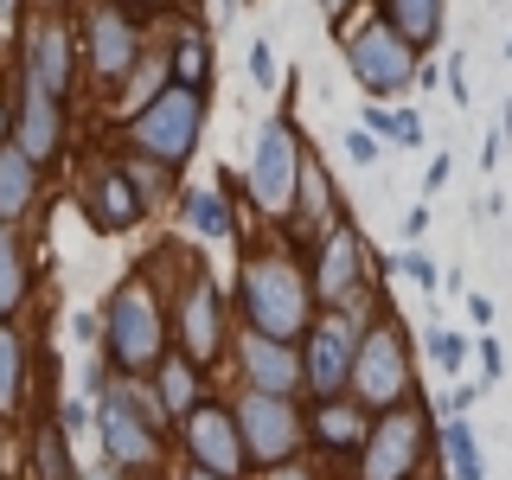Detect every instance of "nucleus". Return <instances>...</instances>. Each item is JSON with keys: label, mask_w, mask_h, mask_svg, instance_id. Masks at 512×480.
Masks as SVG:
<instances>
[{"label": "nucleus", "mask_w": 512, "mask_h": 480, "mask_svg": "<svg viewBox=\"0 0 512 480\" xmlns=\"http://www.w3.org/2000/svg\"><path fill=\"white\" fill-rule=\"evenodd\" d=\"M429 224H436V212H429V199H416L404 218H397V237H404V244H423L429 237Z\"/></svg>", "instance_id": "obj_40"}, {"label": "nucleus", "mask_w": 512, "mask_h": 480, "mask_svg": "<svg viewBox=\"0 0 512 480\" xmlns=\"http://www.w3.org/2000/svg\"><path fill=\"white\" fill-rule=\"evenodd\" d=\"M7 7H13V0H0V13H7Z\"/></svg>", "instance_id": "obj_54"}, {"label": "nucleus", "mask_w": 512, "mask_h": 480, "mask_svg": "<svg viewBox=\"0 0 512 480\" xmlns=\"http://www.w3.org/2000/svg\"><path fill=\"white\" fill-rule=\"evenodd\" d=\"M423 359H429V372L455 378V372H468L474 340H468V333H455V327H423Z\"/></svg>", "instance_id": "obj_29"}, {"label": "nucleus", "mask_w": 512, "mask_h": 480, "mask_svg": "<svg viewBox=\"0 0 512 480\" xmlns=\"http://www.w3.org/2000/svg\"><path fill=\"white\" fill-rule=\"evenodd\" d=\"M340 212H346L340 180L327 173V160H320L314 141H308V148H301V173H295V199H288V218L276 224V231L288 237V244H314V237L327 231Z\"/></svg>", "instance_id": "obj_15"}, {"label": "nucleus", "mask_w": 512, "mask_h": 480, "mask_svg": "<svg viewBox=\"0 0 512 480\" xmlns=\"http://www.w3.org/2000/svg\"><path fill=\"white\" fill-rule=\"evenodd\" d=\"M231 416H237V436H244L250 474L276 468V461H288V455H308V404H301V397H276V391L237 384Z\"/></svg>", "instance_id": "obj_11"}, {"label": "nucleus", "mask_w": 512, "mask_h": 480, "mask_svg": "<svg viewBox=\"0 0 512 480\" xmlns=\"http://www.w3.org/2000/svg\"><path fill=\"white\" fill-rule=\"evenodd\" d=\"M474 365H480V391H493V384H500L506 378V346L500 340H493V327H480V340H474Z\"/></svg>", "instance_id": "obj_34"}, {"label": "nucleus", "mask_w": 512, "mask_h": 480, "mask_svg": "<svg viewBox=\"0 0 512 480\" xmlns=\"http://www.w3.org/2000/svg\"><path fill=\"white\" fill-rule=\"evenodd\" d=\"M461 308H468L474 327H493L500 320V308H493V295H480V288H461Z\"/></svg>", "instance_id": "obj_43"}, {"label": "nucleus", "mask_w": 512, "mask_h": 480, "mask_svg": "<svg viewBox=\"0 0 512 480\" xmlns=\"http://www.w3.org/2000/svg\"><path fill=\"white\" fill-rule=\"evenodd\" d=\"M301 404H308V448L327 461V468H352L372 410H365L352 391H340V397H301Z\"/></svg>", "instance_id": "obj_17"}, {"label": "nucleus", "mask_w": 512, "mask_h": 480, "mask_svg": "<svg viewBox=\"0 0 512 480\" xmlns=\"http://www.w3.org/2000/svg\"><path fill=\"white\" fill-rule=\"evenodd\" d=\"M84 212L96 231H135L141 218H148V199H141V186L128 180V167L122 160H109V167H96L90 173V186H84Z\"/></svg>", "instance_id": "obj_20"}, {"label": "nucleus", "mask_w": 512, "mask_h": 480, "mask_svg": "<svg viewBox=\"0 0 512 480\" xmlns=\"http://www.w3.org/2000/svg\"><path fill=\"white\" fill-rule=\"evenodd\" d=\"M122 7H135V13H141V7H167V0H122Z\"/></svg>", "instance_id": "obj_50"}, {"label": "nucleus", "mask_w": 512, "mask_h": 480, "mask_svg": "<svg viewBox=\"0 0 512 480\" xmlns=\"http://www.w3.org/2000/svg\"><path fill=\"white\" fill-rule=\"evenodd\" d=\"M160 84H173V71H167V52H154V58L141 52V58H135V71H128L122 84H116V90H122V116H128V109H141V103H148V96H154Z\"/></svg>", "instance_id": "obj_31"}, {"label": "nucleus", "mask_w": 512, "mask_h": 480, "mask_svg": "<svg viewBox=\"0 0 512 480\" xmlns=\"http://www.w3.org/2000/svg\"><path fill=\"white\" fill-rule=\"evenodd\" d=\"M77 480H128L122 468H109V461H103V468H77Z\"/></svg>", "instance_id": "obj_47"}, {"label": "nucleus", "mask_w": 512, "mask_h": 480, "mask_svg": "<svg viewBox=\"0 0 512 480\" xmlns=\"http://www.w3.org/2000/svg\"><path fill=\"white\" fill-rule=\"evenodd\" d=\"M20 384H26V346H20V333L0 320V416L20 410Z\"/></svg>", "instance_id": "obj_30"}, {"label": "nucleus", "mask_w": 512, "mask_h": 480, "mask_svg": "<svg viewBox=\"0 0 512 480\" xmlns=\"http://www.w3.org/2000/svg\"><path fill=\"white\" fill-rule=\"evenodd\" d=\"M314 7L327 13V32H333V39H340V32L352 26V13H359V7H372V0H314Z\"/></svg>", "instance_id": "obj_41"}, {"label": "nucleus", "mask_w": 512, "mask_h": 480, "mask_svg": "<svg viewBox=\"0 0 512 480\" xmlns=\"http://www.w3.org/2000/svg\"><path fill=\"white\" fill-rule=\"evenodd\" d=\"M231 314L237 327L269 333V340H295L314 320V288H308V263H301V244H244V263H237V288H231Z\"/></svg>", "instance_id": "obj_1"}, {"label": "nucleus", "mask_w": 512, "mask_h": 480, "mask_svg": "<svg viewBox=\"0 0 512 480\" xmlns=\"http://www.w3.org/2000/svg\"><path fill=\"white\" fill-rule=\"evenodd\" d=\"M359 128H372V135L384 141V148H423V116L416 109H397V103H378V96H365L359 109Z\"/></svg>", "instance_id": "obj_27"}, {"label": "nucleus", "mask_w": 512, "mask_h": 480, "mask_svg": "<svg viewBox=\"0 0 512 480\" xmlns=\"http://www.w3.org/2000/svg\"><path fill=\"white\" fill-rule=\"evenodd\" d=\"M20 77L26 84H39V90H52L58 103L71 96V84H77V32L64 26V20H32L26 26V64H20Z\"/></svg>", "instance_id": "obj_18"}, {"label": "nucleus", "mask_w": 512, "mask_h": 480, "mask_svg": "<svg viewBox=\"0 0 512 480\" xmlns=\"http://www.w3.org/2000/svg\"><path fill=\"white\" fill-rule=\"evenodd\" d=\"M410 480H436V461H429V468H423V474H410Z\"/></svg>", "instance_id": "obj_52"}, {"label": "nucleus", "mask_w": 512, "mask_h": 480, "mask_svg": "<svg viewBox=\"0 0 512 480\" xmlns=\"http://www.w3.org/2000/svg\"><path fill=\"white\" fill-rule=\"evenodd\" d=\"M506 58H512V39H506Z\"/></svg>", "instance_id": "obj_55"}, {"label": "nucleus", "mask_w": 512, "mask_h": 480, "mask_svg": "<svg viewBox=\"0 0 512 480\" xmlns=\"http://www.w3.org/2000/svg\"><path fill=\"white\" fill-rule=\"evenodd\" d=\"M301 128H295V109H276V116L256 122L250 135V167L237 173L244 180V205L256 218L282 224L288 218V199H295V173H301Z\"/></svg>", "instance_id": "obj_10"}, {"label": "nucleus", "mask_w": 512, "mask_h": 480, "mask_svg": "<svg viewBox=\"0 0 512 480\" xmlns=\"http://www.w3.org/2000/svg\"><path fill=\"white\" fill-rule=\"evenodd\" d=\"M244 77L256 90H276L282 84V64H276V52H269V39H250V52H244Z\"/></svg>", "instance_id": "obj_35"}, {"label": "nucleus", "mask_w": 512, "mask_h": 480, "mask_svg": "<svg viewBox=\"0 0 512 480\" xmlns=\"http://www.w3.org/2000/svg\"><path fill=\"white\" fill-rule=\"evenodd\" d=\"M436 474L442 480H487V455L468 416H436Z\"/></svg>", "instance_id": "obj_23"}, {"label": "nucleus", "mask_w": 512, "mask_h": 480, "mask_svg": "<svg viewBox=\"0 0 512 480\" xmlns=\"http://www.w3.org/2000/svg\"><path fill=\"white\" fill-rule=\"evenodd\" d=\"M13 135V109H7V96H0V141Z\"/></svg>", "instance_id": "obj_49"}, {"label": "nucleus", "mask_w": 512, "mask_h": 480, "mask_svg": "<svg viewBox=\"0 0 512 480\" xmlns=\"http://www.w3.org/2000/svg\"><path fill=\"white\" fill-rule=\"evenodd\" d=\"M448 180H455V154H429V167H423V199H436Z\"/></svg>", "instance_id": "obj_42"}, {"label": "nucleus", "mask_w": 512, "mask_h": 480, "mask_svg": "<svg viewBox=\"0 0 512 480\" xmlns=\"http://www.w3.org/2000/svg\"><path fill=\"white\" fill-rule=\"evenodd\" d=\"M372 13H378L391 32H404V39H410L423 58L448 39V0H372Z\"/></svg>", "instance_id": "obj_22"}, {"label": "nucleus", "mask_w": 512, "mask_h": 480, "mask_svg": "<svg viewBox=\"0 0 512 480\" xmlns=\"http://www.w3.org/2000/svg\"><path fill=\"white\" fill-rule=\"evenodd\" d=\"M96 436H103V461L109 468H122L128 480L135 474H154L160 461H167V416H160L148 378H116L96 391V410H90Z\"/></svg>", "instance_id": "obj_3"}, {"label": "nucleus", "mask_w": 512, "mask_h": 480, "mask_svg": "<svg viewBox=\"0 0 512 480\" xmlns=\"http://www.w3.org/2000/svg\"><path fill=\"white\" fill-rule=\"evenodd\" d=\"M103 365L116 378H148L154 365H160V352L173 346V333H167V301H160V288H154V263H141L135 276H122L116 282V295H109V308H103Z\"/></svg>", "instance_id": "obj_4"}, {"label": "nucleus", "mask_w": 512, "mask_h": 480, "mask_svg": "<svg viewBox=\"0 0 512 480\" xmlns=\"http://www.w3.org/2000/svg\"><path fill=\"white\" fill-rule=\"evenodd\" d=\"M205 103H212V90L160 84L141 109H128V148L180 173L205 141Z\"/></svg>", "instance_id": "obj_7"}, {"label": "nucleus", "mask_w": 512, "mask_h": 480, "mask_svg": "<svg viewBox=\"0 0 512 480\" xmlns=\"http://www.w3.org/2000/svg\"><path fill=\"white\" fill-rule=\"evenodd\" d=\"M256 480H327V474H320L308 455H288V461H276V468H256Z\"/></svg>", "instance_id": "obj_39"}, {"label": "nucleus", "mask_w": 512, "mask_h": 480, "mask_svg": "<svg viewBox=\"0 0 512 480\" xmlns=\"http://www.w3.org/2000/svg\"><path fill=\"white\" fill-rule=\"evenodd\" d=\"M141 58V20L122 7V0H96L84 7V64L103 90H116Z\"/></svg>", "instance_id": "obj_14"}, {"label": "nucleus", "mask_w": 512, "mask_h": 480, "mask_svg": "<svg viewBox=\"0 0 512 480\" xmlns=\"http://www.w3.org/2000/svg\"><path fill=\"white\" fill-rule=\"evenodd\" d=\"M32 480H77L64 423H39V429H32Z\"/></svg>", "instance_id": "obj_28"}, {"label": "nucleus", "mask_w": 512, "mask_h": 480, "mask_svg": "<svg viewBox=\"0 0 512 480\" xmlns=\"http://www.w3.org/2000/svg\"><path fill=\"white\" fill-rule=\"evenodd\" d=\"M26 301V263H20V244H13V224H0V320Z\"/></svg>", "instance_id": "obj_32"}, {"label": "nucleus", "mask_w": 512, "mask_h": 480, "mask_svg": "<svg viewBox=\"0 0 512 480\" xmlns=\"http://www.w3.org/2000/svg\"><path fill=\"white\" fill-rule=\"evenodd\" d=\"M32 7H39V13H58V7H64V0H32Z\"/></svg>", "instance_id": "obj_51"}, {"label": "nucleus", "mask_w": 512, "mask_h": 480, "mask_svg": "<svg viewBox=\"0 0 512 480\" xmlns=\"http://www.w3.org/2000/svg\"><path fill=\"white\" fill-rule=\"evenodd\" d=\"M173 429H180L186 461H199V468H212V474H224V480H250V455H244V436H237L231 404L199 397V404H192Z\"/></svg>", "instance_id": "obj_13"}, {"label": "nucleus", "mask_w": 512, "mask_h": 480, "mask_svg": "<svg viewBox=\"0 0 512 480\" xmlns=\"http://www.w3.org/2000/svg\"><path fill=\"white\" fill-rule=\"evenodd\" d=\"M39 173L45 167H32L13 141H0V224H13V218L32 212V199H39Z\"/></svg>", "instance_id": "obj_26"}, {"label": "nucleus", "mask_w": 512, "mask_h": 480, "mask_svg": "<svg viewBox=\"0 0 512 480\" xmlns=\"http://www.w3.org/2000/svg\"><path fill=\"white\" fill-rule=\"evenodd\" d=\"M167 333H173V352H186V359L205 365V372L231 359L237 314H231V301H224V288H218V276L205 263H186L180 295H173V308H167Z\"/></svg>", "instance_id": "obj_8"}, {"label": "nucleus", "mask_w": 512, "mask_h": 480, "mask_svg": "<svg viewBox=\"0 0 512 480\" xmlns=\"http://www.w3.org/2000/svg\"><path fill=\"white\" fill-rule=\"evenodd\" d=\"M58 423H64V436H77V429L90 423V404H77V397H71V404L58 410Z\"/></svg>", "instance_id": "obj_45"}, {"label": "nucleus", "mask_w": 512, "mask_h": 480, "mask_svg": "<svg viewBox=\"0 0 512 480\" xmlns=\"http://www.w3.org/2000/svg\"><path fill=\"white\" fill-rule=\"evenodd\" d=\"M416 384H423V372H416V340H410L404 314L378 308L359 327V346H352V384H346V391L359 397L365 410H391V404H404Z\"/></svg>", "instance_id": "obj_6"}, {"label": "nucleus", "mask_w": 512, "mask_h": 480, "mask_svg": "<svg viewBox=\"0 0 512 480\" xmlns=\"http://www.w3.org/2000/svg\"><path fill=\"white\" fill-rule=\"evenodd\" d=\"M384 269H391V276H410V288H423V295H436V288H442V263L423 244H404Z\"/></svg>", "instance_id": "obj_33"}, {"label": "nucleus", "mask_w": 512, "mask_h": 480, "mask_svg": "<svg viewBox=\"0 0 512 480\" xmlns=\"http://www.w3.org/2000/svg\"><path fill=\"white\" fill-rule=\"evenodd\" d=\"M180 218H186L192 237H205V244H224V237H237V224H244L224 186H186L180 192Z\"/></svg>", "instance_id": "obj_24"}, {"label": "nucleus", "mask_w": 512, "mask_h": 480, "mask_svg": "<svg viewBox=\"0 0 512 480\" xmlns=\"http://www.w3.org/2000/svg\"><path fill=\"white\" fill-rule=\"evenodd\" d=\"M71 333L84 346H96V340H103V314H71Z\"/></svg>", "instance_id": "obj_44"}, {"label": "nucleus", "mask_w": 512, "mask_h": 480, "mask_svg": "<svg viewBox=\"0 0 512 480\" xmlns=\"http://www.w3.org/2000/svg\"><path fill=\"white\" fill-rule=\"evenodd\" d=\"M301 263H308L314 308H352L359 320L391 308V295H384V276H391V269L378 263L372 237H365V224L352 212H340L314 244H301Z\"/></svg>", "instance_id": "obj_2"}, {"label": "nucleus", "mask_w": 512, "mask_h": 480, "mask_svg": "<svg viewBox=\"0 0 512 480\" xmlns=\"http://www.w3.org/2000/svg\"><path fill=\"white\" fill-rule=\"evenodd\" d=\"M474 404H480V378H448V391H442V416H474Z\"/></svg>", "instance_id": "obj_37"}, {"label": "nucleus", "mask_w": 512, "mask_h": 480, "mask_svg": "<svg viewBox=\"0 0 512 480\" xmlns=\"http://www.w3.org/2000/svg\"><path fill=\"white\" fill-rule=\"evenodd\" d=\"M500 148H506L500 135H487V141H480V167H500Z\"/></svg>", "instance_id": "obj_46"}, {"label": "nucleus", "mask_w": 512, "mask_h": 480, "mask_svg": "<svg viewBox=\"0 0 512 480\" xmlns=\"http://www.w3.org/2000/svg\"><path fill=\"white\" fill-rule=\"evenodd\" d=\"M13 148H20L32 167H52L64 154V103L52 90L26 84V77H20V109H13Z\"/></svg>", "instance_id": "obj_19"}, {"label": "nucleus", "mask_w": 512, "mask_h": 480, "mask_svg": "<svg viewBox=\"0 0 512 480\" xmlns=\"http://www.w3.org/2000/svg\"><path fill=\"white\" fill-rule=\"evenodd\" d=\"M340 58H346V77L359 84V96H378V103L410 96L416 90V64H423V52H416L404 32L384 26L372 7L359 13V26L340 32Z\"/></svg>", "instance_id": "obj_9"}, {"label": "nucleus", "mask_w": 512, "mask_h": 480, "mask_svg": "<svg viewBox=\"0 0 512 480\" xmlns=\"http://www.w3.org/2000/svg\"><path fill=\"white\" fill-rule=\"evenodd\" d=\"M180 480H224V474H212V468H199V461H186V468H180Z\"/></svg>", "instance_id": "obj_48"}, {"label": "nucleus", "mask_w": 512, "mask_h": 480, "mask_svg": "<svg viewBox=\"0 0 512 480\" xmlns=\"http://www.w3.org/2000/svg\"><path fill=\"white\" fill-rule=\"evenodd\" d=\"M429 461H436V404H429V391L416 384L404 404L372 410L346 480H410V474H423Z\"/></svg>", "instance_id": "obj_5"}, {"label": "nucleus", "mask_w": 512, "mask_h": 480, "mask_svg": "<svg viewBox=\"0 0 512 480\" xmlns=\"http://www.w3.org/2000/svg\"><path fill=\"white\" fill-rule=\"evenodd\" d=\"M340 148H346L352 167H378V160H384V141L372 135V128H359V122H352L346 135H340Z\"/></svg>", "instance_id": "obj_36"}, {"label": "nucleus", "mask_w": 512, "mask_h": 480, "mask_svg": "<svg viewBox=\"0 0 512 480\" xmlns=\"http://www.w3.org/2000/svg\"><path fill=\"white\" fill-rule=\"evenodd\" d=\"M365 320L352 308H314L301 333V397H340L352 384V346Z\"/></svg>", "instance_id": "obj_12"}, {"label": "nucleus", "mask_w": 512, "mask_h": 480, "mask_svg": "<svg viewBox=\"0 0 512 480\" xmlns=\"http://www.w3.org/2000/svg\"><path fill=\"white\" fill-rule=\"evenodd\" d=\"M231 365H237V384H250V391L301 397V346L295 340H269V333L237 327L231 333Z\"/></svg>", "instance_id": "obj_16"}, {"label": "nucleus", "mask_w": 512, "mask_h": 480, "mask_svg": "<svg viewBox=\"0 0 512 480\" xmlns=\"http://www.w3.org/2000/svg\"><path fill=\"white\" fill-rule=\"evenodd\" d=\"M442 90L455 96V109H468V103H474V84H468V58H461V52H455V58H442Z\"/></svg>", "instance_id": "obj_38"}, {"label": "nucleus", "mask_w": 512, "mask_h": 480, "mask_svg": "<svg viewBox=\"0 0 512 480\" xmlns=\"http://www.w3.org/2000/svg\"><path fill=\"white\" fill-rule=\"evenodd\" d=\"M218 7H224V13H231V7H237V0H218Z\"/></svg>", "instance_id": "obj_53"}, {"label": "nucleus", "mask_w": 512, "mask_h": 480, "mask_svg": "<svg viewBox=\"0 0 512 480\" xmlns=\"http://www.w3.org/2000/svg\"><path fill=\"white\" fill-rule=\"evenodd\" d=\"M148 391H154V404H160V416L167 423H180V416L199 404V397H212V372L205 365H192L186 352H160V365L148 372Z\"/></svg>", "instance_id": "obj_21"}, {"label": "nucleus", "mask_w": 512, "mask_h": 480, "mask_svg": "<svg viewBox=\"0 0 512 480\" xmlns=\"http://www.w3.org/2000/svg\"><path fill=\"white\" fill-rule=\"evenodd\" d=\"M167 71H173V84H186V90H212V32L186 20L167 45Z\"/></svg>", "instance_id": "obj_25"}]
</instances>
